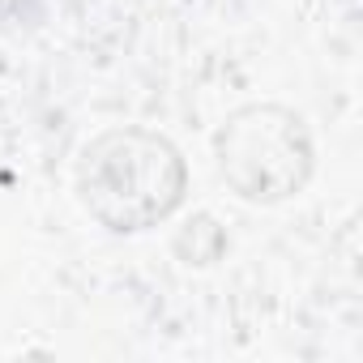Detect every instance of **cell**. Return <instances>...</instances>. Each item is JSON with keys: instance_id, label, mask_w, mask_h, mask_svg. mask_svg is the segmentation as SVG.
<instances>
[{"instance_id": "7a4b0ae2", "label": "cell", "mask_w": 363, "mask_h": 363, "mask_svg": "<svg viewBox=\"0 0 363 363\" xmlns=\"http://www.w3.org/2000/svg\"><path fill=\"white\" fill-rule=\"evenodd\" d=\"M214 158L227 189L252 206H278L308 189L316 145L303 124L282 103H248L227 116L214 137Z\"/></svg>"}, {"instance_id": "6da1fadb", "label": "cell", "mask_w": 363, "mask_h": 363, "mask_svg": "<svg viewBox=\"0 0 363 363\" xmlns=\"http://www.w3.org/2000/svg\"><path fill=\"white\" fill-rule=\"evenodd\" d=\"M189 193V167L179 150L150 128H111L82 150L77 197L86 214L116 231L137 235L167 223Z\"/></svg>"}, {"instance_id": "3957f363", "label": "cell", "mask_w": 363, "mask_h": 363, "mask_svg": "<svg viewBox=\"0 0 363 363\" xmlns=\"http://www.w3.org/2000/svg\"><path fill=\"white\" fill-rule=\"evenodd\" d=\"M175 252H179V261H189V265H214L227 252V231L214 223V214H197L189 227H179Z\"/></svg>"}]
</instances>
